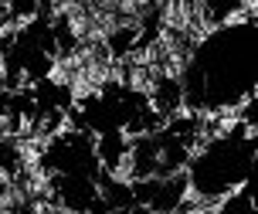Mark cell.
I'll return each instance as SVG.
<instances>
[{
  "instance_id": "1",
  "label": "cell",
  "mask_w": 258,
  "mask_h": 214,
  "mask_svg": "<svg viewBox=\"0 0 258 214\" xmlns=\"http://www.w3.org/2000/svg\"><path fill=\"white\" fill-rule=\"evenodd\" d=\"M183 113L221 123L258 95V4L241 17L197 31L177 58Z\"/></svg>"
},
{
  "instance_id": "2",
  "label": "cell",
  "mask_w": 258,
  "mask_h": 214,
  "mask_svg": "<svg viewBox=\"0 0 258 214\" xmlns=\"http://www.w3.org/2000/svg\"><path fill=\"white\" fill-rule=\"evenodd\" d=\"M258 167V133L238 123L221 119L211 123L207 136L194 146L183 167L187 194L197 211H214L224 197L245 187V180Z\"/></svg>"
},
{
  "instance_id": "3",
  "label": "cell",
  "mask_w": 258,
  "mask_h": 214,
  "mask_svg": "<svg viewBox=\"0 0 258 214\" xmlns=\"http://www.w3.org/2000/svg\"><path fill=\"white\" fill-rule=\"evenodd\" d=\"M129 184H133L136 207H146V211H156V214H194L197 211V207L190 204L183 174H177V177H150V180H129Z\"/></svg>"
},
{
  "instance_id": "4",
  "label": "cell",
  "mask_w": 258,
  "mask_h": 214,
  "mask_svg": "<svg viewBox=\"0 0 258 214\" xmlns=\"http://www.w3.org/2000/svg\"><path fill=\"white\" fill-rule=\"evenodd\" d=\"M214 214H258V167L245 180V187L234 190L231 197H224L214 207Z\"/></svg>"
}]
</instances>
